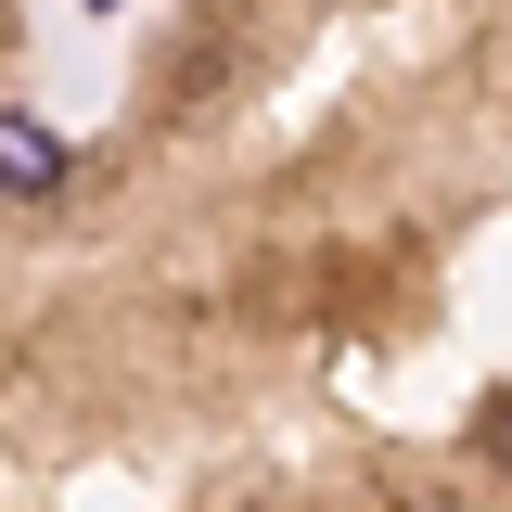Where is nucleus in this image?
Instances as JSON below:
<instances>
[{
    "mask_svg": "<svg viewBox=\"0 0 512 512\" xmlns=\"http://www.w3.org/2000/svg\"><path fill=\"white\" fill-rule=\"evenodd\" d=\"M64 180H77L64 128H52V116H26V103H0V192H13V205H52Z\"/></svg>",
    "mask_w": 512,
    "mask_h": 512,
    "instance_id": "nucleus-1",
    "label": "nucleus"
}]
</instances>
